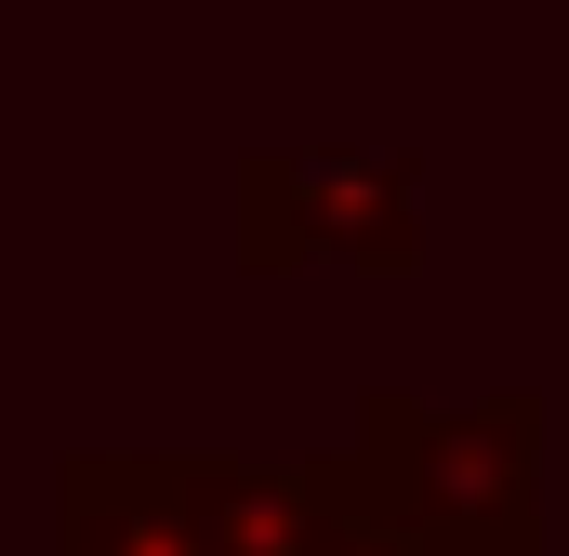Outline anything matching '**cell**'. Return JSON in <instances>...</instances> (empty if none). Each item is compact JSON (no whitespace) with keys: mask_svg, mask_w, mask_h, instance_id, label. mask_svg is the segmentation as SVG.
<instances>
[{"mask_svg":"<svg viewBox=\"0 0 569 556\" xmlns=\"http://www.w3.org/2000/svg\"><path fill=\"white\" fill-rule=\"evenodd\" d=\"M358 530L345 464L318 450H67L53 556H331Z\"/></svg>","mask_w":569,"mask_h":556,"instance_id":"cell-2","label":"cell"},{"mask_svg":"<svg viewBox=\"0 0 569 556\" xmlns=\"http://www.w3.org/2000/svg\"><path fill=\"white\" fill-rule=\"evenodd\" d=\"M331 556H411V544H385V530H371V517H358V530H345V544Z\"/></svg>","mask_w":569,"mask_h":556,"instance_id":"cell-4","label":"cell"},{"mask_svg":"<svg viewBox=\"0 0 569 556\" xmlns=\"http://www.w3.org/2000/svg\"><path fill=\"white\" fill-rule=\"evenodd\" d=\"M425 159L411 146H252L239 159V266H411Z\"/></svg>","mask_w":569,"mask_h":556,"instance_id":"cell-3","label":"cell"},{"mask_svg":"<svg viewBox=\"0 0 569 556\" xmlns=\"http://www.w3.org/2000/svg\"><path fill=\"white\" fill-rule=\"evenodd\" d=\"M543 385H477V398H425V385H371L345 424V504L411 556H543Z\"/></svg>","mask_w":569,"mask_h":556,"instance_id":"cell-1","label":"cell"}]
</instances>
